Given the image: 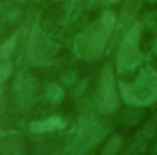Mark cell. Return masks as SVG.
Returning <instances> with one entry per match:
<instances>
[{"mask_svg": "<svg viewBox=\"0 0 157 155\" xmlns=\"http://www.w3.org/2000/svg\"><path fill=\"white\" fill-rule=\"evenodd\" d=\"M108 4H115V2H119V0H106Z\"/></svg>", "mask_w": 157, "mask_h": 155, "instance_id": "obj_10", "label": "cell"}, {"mask_svg": "<svg viewBox=\"0 0 157 155\" xmlns=\"http://www.w3.org/2000/svg\"><path fill=\"white\" fill-rule=\"evenodd\" d=\"M121 99L128 106H150L157 102V71L144 68L132 82H119Z\"/></svg>", "mask_w": 157, "mask_h": 155, "instance_id": "obj_2", "label": "cell"}, {"mask_svg": "<svg viewBox=\"0 0 157 155\" xmlns=\"http://www.w3.org/2000/svg\"><path fill=\"white\" fill-rule=\"evenodd\" d=\"M152 2H157V0H152Z\"/></svg>", "mask_w": 157, "mask_h": 155, "instance_id": "obj_11", "label": "cell"}, {"mask_svg": "<svg viewBox=\"0 0 157 155\" xmlns=\"http://www.w3.org/2000/svg\"><path fill=\"white\" fill-rule=\"evenodd\" d=\"M139 40H141V24L135 22L119 46L117 51V71L126 73L132 71L139 62H141V49H139Z\"/></svg>", "mask_w": 157, "mask_h": 155, "instance_id": "obj_3", "label": "cell"}, {"mask_svg": "<svg viewBox=\"0 0 157 155\" xmlns=\"http://www.w3.org/2000/svg\"><path fill=\"white\" fill-rule=\"evenodd\" d=\"M97 106L102 113H113L119 108V95L115 91V73H113L112 64L104 66L101 78H99Z\"/></svg>", "mask_w": 157, "mask_h": 155, "instance_id": "obj_4", "label": "cell"}, {"mask_svg": "<svg viewBox=\"0 0 157 155\" xmlns=\"http://www.w3.org/2000/svg\"><path fill=\"white\" fill-rule=\"evenodd\" d=\"M17 39H18V35H17V33H15L13 37H9V39H7V42L0 47V59H6V57L13 51V47H15V44H17Z\"/></svg>", "mask_w": 157, "mask_h": 155, "instance_id": "obj_6", "label": "cell"}, {"mask_svg": "<svg viewBox=\"0 0 157 155\" xmlns=\"http://www.w3.org/2000/svg\"><path fill=\"white\" fill-rule=\"evenodd\" d=\"M119 144H121V139L119 137H115V139H112V142H110V146L104 150V155H112L115 150L119 148Z\"/></svg>", "mask_w": 157, "mask_h": 155, "instance_id": "obj_8", "label": "cell"}, {"mask_svg": "<svg viewBox=\"0 0 157 155\" xmlns=\"http://www.w3.org/2000/svg\"><path fill=\"white\" fill-rule=\"evenodd\" d=\"M11 73V62L7 60H0V91H2V84L6 82V78Z\"/></svg>", "mask_w": 157, "mask_h": 155, "instance_id": "obj_7", "label": "cell"}, {"mask_svg": "<svg viewBox=\"0 0 157 155\" xmlns=\"http://www.w3.org/2000/svg\"><path fill=\"white\" fill-rule=\"evenodd\" d=\"M154 51H155V55H157V39H155V44H154Z\"/></svg>", "mask_w": 157, "mask_h": 155, "instance_id": "obj_9", "label": "cell"}, {"mask_svg": "<svg viewBox=\"0 0 157 155\" xmlns=\"http://www.w3.org/2000/svg\"><path fill=\"white\" fill-rule=\"evenodd\" d=\"M115 28V15L104 11L93 24L82 29L75 39V53L82 60H95L104 53L108 39Z\"/></svg>", "mask_w": 157, "mask_h": 155, "instance_id": "obj_1", "label": "cell"}, {"mask_svg": "<svg viewBox=\"0 0 157 155\" xmlns=\"http://www.w3.org/2000/svg\"><path fill=\"white\" fill-rule=\"evenodd\" d=\"M66 126V120L62 117H49L44 120H33L29 124V131L33 133H48V131H57Z\"/></svg>", "mask_w": 157, "mask_h": 155, "instance_id": "obj_5", "label": "cell"}]
</instances>
